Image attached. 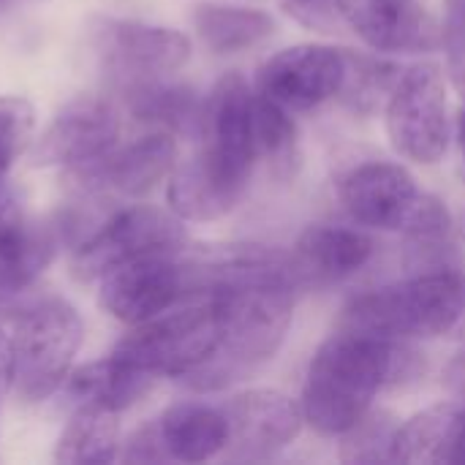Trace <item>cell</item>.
<instances>
[{
  "label": "cell",
  "mask_w": 465,
  "mask_h": 465,
  "mask_svg": "<svg viewBox=\"0 0 465 465\" xmlns=\"http://www.w3.org/2000/svg\"><path fill=\"white\" fill-rule=\"evenodd\" d=\"M417 376L420 354L403 341L341 330L311 360L300 406L319 436H343L373 409L384 387H401Z\"/></svg>",
  "instance_id": "1"
},
{
  "label": "cell",
  "mask_w": 465,
  "mask_h": 465,
  "mask_svg": "<svg viewBox=\"0 0 465 465\" xmlns=\"http://www.w3.org/2000/svg\"><path fill=\"white\" fill-rule=\"evenodd\" d=\"M465 319V272L436 267L354 297L341 319L343 330L384 341H430Z\"/></svg>",
  "instance_id": "2"
},
{
  "label": "cell",
  "mask_w": 465,
  "mask_h": 465,
  "mask_svg": "<svg viewBox=\"0 0 465 465\" xmlns=\"http://www.w3.org/2000/svg\"><path fill=\"white\" fill-rule=\"evenodd\" d=\"M11 335L16 346V395L25 403L52 398L65 384L84 341L82 316L60 297H44L16 313Z\"/></svg>",
  "instance_id": "3"
},
{
  "label": "cell",
  "mask_w": 465,
  "mask_h": 465,
  "mask_svg": "<svg viewBox=\"0 0 465 465\" xmlns=\"http://www.w3.org/2000/svg\"><path fill=\"white\" fill-rule=\"evenodd\" d=\"M218 343V313L207 297H196V302L174 305L166 313L131 327L112 354L153 379H183L210 360Z\"/></svg>",
  "instance_id": "4"
},
{
  "label": "cell",
  "mask_w": 465,
  "mask_h": 465,
  "mask_svg": "<svg viewBox=\"0 0 465 465\" xmlns=\"http://www.w3.org/2000/svg\"><path fill=\"white\" fill-rule=\"evenodd\" d=\"M188 242L183 218L153 204H134L117 210L95 232L76 242L71 253V275L82 283L101 281L109 270L142 259L172 256Z\"/></svg>",
  "instance_id": "5"
},
{
  "label": "cell",
  "mask_w": 465,
  "mask_h": 465,
  "mask_svg": "<svg viewBox=\"0 0 465 465\" xmlns=\"http://www.w3.org/2000/svg\"><path fill=\"white\" fill-rule=\"evenodd\" d=\"M450 106L444 74L433 63L406 68L387 98V136L414 163H439L450 147Z\"/></svg>",
  "instance_id": "6"
},
{
  "label": "cell",
  "mask_w": 465,
  "mask_h": 465,
  "mask_svg": "<svg viewBox=\"0 0 465 465\" xmlns=\"http://www.w3.org/2000/svg\"><path fill=\"white\" fill-rule=\"evenodd\" d=\"M172 256H142L101 278L98 305L117 322L136 327L191 300L188 264Z\"/></svg>",
  "instance_id": "7"
},
{
  "label": "cell",
  "mask_w": 465,
  "mask_h": 465,
  "mask_svg": "<svg viewBox=\"0 0 465 465\" xmlns=\"http://www.w3.org/2000/svg\"><path fill=\"white\" fill-rule=\"evenodd\" d=\"M349 52L327 44H297L272 54L256 76V93L283 109L305 112L341 95Z\"/></svg>",
  "instance_id": "8"
},
{
  "label": "cell",
  "mask_w": 465,
  "mask_h": 465,
  "mask_svg": "<svg viewBox=\"0 0 465 465\" xmlns=\"http://www.w3.org/2000/svg\"><path fill=\"white\" fill-rule=\"evenodd\" d=\"M120 139V112L112 101L98 95H79L68 101L30 142L27 158L35 169L68 166L79 169L106 155Z\"/></svg>",
  "instance_id": "9"
},
{
  "label": "cell",
  "mask_w": 465,
  "mask_h": 465,
  "mask_svg": "<svg viewBox=\"0 0 465 465\" xmlns=\"http://www.w3.org/2000/svg\"><path fill=\"white\" fill-rule=\"evenodd\" d=\"M229 455L234 460H264L286 450L302 430L305 414L297 401L275 390H248L226 409Z\"/></svg>",
  "instance_id": "10"
},
{
  "label": "cell",
  "mask_w": 465,
  "mask_h": 465,
  "mask_svg": "<svg viewBox=\"0 0 465 465\" xmlns=\"http://www.w3.org/2000/svg\"><path fill=\"white\" fill-rule=\"evenodd\" d=\"M95 44L120 79L163 76L191 60V38L180 30L136 19H95Z\"/></svg>",
  "instance_id": "11"
},
{
  "label": "cell",
  "mask_w": 465,
  "mask_h": 465,
  "mask_svg": "<svg viewBox=\"0 0 465 465\" xmlns=\"http://www.w3.org/2000/svg\"><path fill=\"white\" fill-rule=\"evenodd\" d=\"M338 193L357 223L381 232H406L422 199L414 174L390 161H368L354 166L341 180Z\"/></svg>",
  "instance_id": "12"
},
{
  "label": "cell",
  "mask_w": 465,
  "mask_h": 465,
  "mask_svg": "<svg viewBox=\"0 0 465 465\" xmlns=\"http://www.w3.org/2000/svg\"><path fill=\"white\" fill-rule=\"evenodd\" d=\"M177 166V142L172 131H153L125 147H112L98 161L71 169L84 191L144 196Z\"/></svg>",
  "instance_id": "13"
},
{
  "label": "cell",
  "mask_w": 465,
  "mask_h": 465,
  "mask_svg": "<svg viewBox=\"0 0 465 465\" xmlns=\"http://www.w3.org/2000/svg\"><path fill=\"white\" fill-rule=\"evenodd\" d=\"M253 112L256 93L234 71L223 74L204 101V150L248 180L259 161Z\"/></svg>",
  "instance_id": "14"
},
{
  "label": "cell",
  "mask_w": 465,
  "mask_h": 465,
  "mask_svg": "<svg viewBox=\"0 0 465 465\" xmlns=\"http://www.w3.org/2000/svg\"><path fill=\"white\" fill-rule=\"evenodd\" d=\"M341 19L376 52H433L441 25L420 0H338Z\"/></svg>",
  "instance_id": "15"
},
{
  "label": "cell",
  "mask_w": 465,
  "mask_h": 465,
  "mask_svg": "<svg viewBox=\"0 0 465 465\" xmlns=\"http://www.w3.org/2000/svg\"><path fill=\"white\" fill-rule=\"evenodd\" d=\"M248 180L215 161L204 147L191 161L174 166L166 199L169 210L183 221H218L242 199Z\"/></svg>",
  "instance_id": "16"
},
{
  "label": "cell",
  "mask_w": 465,
  "mask_h": 465,
  "mask_svg": "<svg viewBox=\"0 0 465 465\" xmlns=\"http://www.w3.org/2000/svg\"><path fill=\"white\" fill-rule=\"evenodd\" d=\"M373 256V240L351 226H308L297 240V267L302 278L346 281L357 275Z\"/></svg>",
  "instance_id": "17"
},
{
  "label": "cell",
  "mask_w": 465,
  "mask_h": 465,
  "mask_svg": "<svg viewBox=\"0 0 465 465\" xmlns=\"http://www.w3.org/2000/svg\"><path fill=\"white\" fill-rule=\"evenodd\" d=\"M60 242L65 240L57 218L41 223L25 221L5 242H0V308L14 305L27 289H33L52 264Z\"/></svg>",
  "instance_id": "18"
},
{
  "label": "cell",
  "mask_w": 465,
  "mask_h": 465,
  "mask_svg": "<svg viewBox=\"0 0 465 465\" xmlns=\"http://www.w3.org/2000/svg\"><path fill=\"white\" fill-rule=\"evenodd\" d=\"M128 112L142 123L163 125V131L183 136L204 134V101L185 84H166L158 76L123 79Z\"/></svg>",
  "instance_id": "19"
},
{
  "label": "cell",
  "mask_w": 465,
  "mask_h": 465,
  "mask_svg": "<svg viewBox=\"0 0 465 465\" xmlns=\"http://www.w3.org/2000/svg\"><path fill=\"white\" fill-rule=\"evenodd\" d=\"M158 430L169 460L204 463L221 455L229 444V422L223 409L204 403H177L158 420Z\"/></svg>",
  "instance_id": "20"
},
{
  "label": "cell",
  "mask_w": 465,
  "mask_h": 465,
  "mask_svg": "<svg viewBox=\"0 0 465 465\" xmlns=\"http://www.w3.org/2000/svg\"><path fill=\"white\" fill-rule=\"evenodd\" d=\"M65 384L68 395L79 403H98L112 411H125L153 390L155 379L109 354L98 362H90L68 373Z\"/></svg>",
  "instance_id": "21"
},
{
  "label": "cell",
  "mask_w": 465,
  "mask_h": 465,
  "mask_svg": "<svg viewBox=\"0 0 465 465\" xmlns=\"http://www.w3.org/2000/svg\"><path fill=\"white\" fill-rule=\"evenodd\" d=\"M120 447V411L98 403H79L63 428L54 460L65 465H104L117 458Z\"/></svg>",
  "instance_id": "22"
},
{
  "label": "cell",
  "mask_w": 465,
  "mask_h": 465,
  "mask_svg": "<svg viewBox=\"0 0 465 465\" xmlns=\"http://www.w3.org/2000/svg\"><path fill=\"white\" fill-rule=\"evenodd\" d=\"M193 25L199 38L218 54H232L267 41L275 30L270 14L245 5L202 3L193 11Z\"/></svg>",
  "instance_id": "23"
},
{
  "label": "cell",
  "mask_w": 465,
  "mask_h": 465,
  "mask_svg": "<svg viewBox=\"0 0 465 465\" xmlns=\"http://www.w3.org/2000/svg\"><path fill=\"white\" fill-rule=\"evenodd\" d=\"M458 414L460 403H439L406 420L395 436V463H450Z\"/></svg>",
  "instance_id": "24"
},
{
  "label": "cell",
  "mask_w": 465,
  "mask_h": 465,
  "mask_svg": "<svg viewBox=\"0 0 465 465\" xmlns=\"http://www.w3.org/2000/svg\"><path fill=\"white\" fill-rule=\"evenodd\" d=\"M256 147L259 155L267 158L272 172L281 180H292L300 172L302 163V150H300V134L294 120L289 117V109L262 98L256 93Z\"/></svg>",
  "instance_id": "25"
},
{
  "label": "cell",
  "mask_w": 465,
  "mask_h": 465,
  "mask_svg": "<svg viewBox=\"0 0 465 465\" xmlns=\"http://www.w3.org/2000/svg\"><path fill=\"white\" fill-rule=\"evenodd\" d=\"M398 417L384 409H371L354 428L343 433L341 460L343 463H395Z\"/></svg>",
  "instance_id": "26"
},
{
  "label": "cell",
  "mask_w": 465,
  "mask_h": 465,
  "mask_svg": "<svg viewBox=\"0 0 465 465\" xmlns=\"http://www.w3.org/2000/svg\"><path fill=\"white\" fill-rule=\"evenodd\" d=\"M398 68L379 60L349 52V71L341 95L351 101L354 109H371L381 95H390L398 82Z\"/></svg>",
  "instance_id": "27"
},
{
  "label": "cell",
  "mask_w": 465,
  "mask_h": 465,
  "mask_svg": "<svg viewBox=\"0 0 465 465\" xmlns=\"http://www.w3.org/2000/svg\"><path fill=\"white\" fill-rule=\"evenodd\" d=\"M35 112L19 95H0V180L11 163L30 147Z\"/></svg>",
  "instance_id": "28"
},
{
  "label": "cell",
  "mask_w": 465,
  "mask_h": 465,
  "mask_svg": "<svg viewBox=\"0 0 465 465\" xmlns=\"http://www.w3.org/2000/svg\"><path fill=\"white\" fill-rule=\"evenodd\" d=\"M278 5L311 30H332L341 19L338 0H278Z\"/></svg>",
  "instance_id": "29"
},
{
  "label": "cell",
  "mask_w": 465,
  "mask_h": 465,
  "mask_svg": "<svg viewBox=\"0 0 465 465\" xmlns=\"http://www.w3.org/2000/svg\"><path fill=\"white\" fill-rule=\"evenodd\" d=\"M441 46L447 52L450 76L465 95V14H447V22L441 27Z\"/></svg>",
  "instance_id": "30"
},
{
  "label": "cell",
  "mask_w": 465,
  "mask_h": 465,
  "mask_svg": "<svg viewBox=\"0 0 465 465\" xmlns=\"http://www.w3.org/2000/svg\"><path fill=\"white\" fill-rule=\"evenodd\" d=\"M123 460H128V463H161V460H169L161 430H158V420L153 425H144V428L131 433V439L125 441Z\"/></svg>",
  "instance_id": "31"
},
{
  "label": "cell",
  "mask_w": 465,
  "mask_h": 465,
  "mask_svg": "<svg viewBox=\"0 0 465 465\" xmlns=\"http://www.w3.org/2000/svg\"><path fill=\"white\" fill-rule=\"evenodd\" d=\"M22 223H25L22 202H19L16 191L0 180V242H5Z\"/></svg>",
  "instance_id": "32"
},
{
  "label": "cell",
  "mask_w": 465,
  "mask_h": 465,
  "mask_svg": "<svg viewBox=\"0 0 465 465\" xmlns=\"http://www.w3.org/2000/svg\"><path fill=\"white\" fill-rule=\"evenodd\" d=\"M14 379H16V346H14V335L0 327V395L8 392V390H14Z\"/></svg>",
  "instance_id": "33"
},
{
  "label": "cell",
  "mask_w": 465,
  "mask_h": 465,
  "mask_svg": "<svg viewBox=\"0 0 465 465\" xmlns=\"http://www.w3.org/2000/svg\"><path fill=\"white\" fill-rule=\"evenodd\" d=\"M450 463L465 465V403H460V414H458V428H455V441H452Z\"/></svg>",
  "instance_id": "34"
},
{
  "label": "cell",
  "mask_w": 465,
  "mask_h": 465,
  "mask_svg": "<svg viewBox=\"0 0 465 465\" xmlns=\"http://www.w3.org/2000/svg\"><path fill=\"white\" fill-rule=\"evenodd\" d=\"M460 384L465 387V362H463V373H460Z\"/></svg>",
  "instance_id": "35"
},
{
  "label": "cell",
  "mask_w": 465,
  "mask_h": 465,
  "mask_svg": "<svg viewBox=\"0 0 465 465\" xmlns=\"http://www.w3.org/2000/svg\"><path fill=\"white\" fill-rule=\"evenodd\" d=\"M3 3H8V0H0V5H3Z\"/></svg>",
  "instance_id": "36"
},
{
  "label": "cell",
  "mask_w": 465,
  "mask_h": 465,
  "mask_svg": "<svg viewBox=\"0 0 465 465\" xmlns=\"http://www.w3.org/2000/svg\"><path fill=\"white\" fill-rule=\"evenodd\" d=\"M463 163H465V161H463Z\"/></svg>",
  "instance_id": "37"
}]
</instances>
